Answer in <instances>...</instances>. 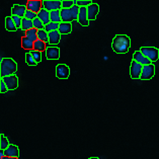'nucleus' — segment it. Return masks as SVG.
<instances>
[{"label":"nucleus","mask_w":159,"mask_h":159,"mask_svg":"<svg viewBox=\"0 0 159 159\" xmlns=\"http://www.w3.org/2000/svg\"><path fill=\"white\" fill-rule=\"evenodd\" d=\"M131 46V39L127 34H117L112 39L111 48L117 54H126L129 52Z\"/></svg>","instance_id":"f257e3e1"},{"label":"nucleus","mask_w":159,"mask_h":159,"mask_svg":"<svg viewBox=\"0 0 159 159\" xmlns=\"http://www.w3.org/2000/svg\"><path fill=\"white\" fill-rule=\"evenodd\" d=\"M17 70V64L11 58H2L0 60V75L1 78L6 76L15 75Z\"/></svg>","instance_id":"f03ea898"},{"label":"nucleus","mask_w":159,"mask_h":159,"mask_svg":"<svg viewBox=\"0 0 159 159\" xmlns=\"http://www.w3.org/2000/svg\"><path fill=\"white\" fill-rule=\"evenodd\" d=\"M140 51L152 63H155L159 59V50L155 47H141Z\"/></svg>","instance_id":"7ed1b4c3"},{"label":"nucleus","mask_w":159,"mask_h":159,"mask_svg":"<svg viewBox=\"0 0 159 159\" xmlns=\"http://www.w3.org/2000/svg\"><path fill=\"white\" fill-rule=\"evenodd\" d=\"M43 8L50 12L54 10H61L62 0H43Z\"/></svg>","instance_id":"20e7f679"},{"label":"nucleus","mask_w":159,"mask_h":159,"mask_svg":"<svg viewBox=\"0 0 159 159\" xmlns=\"http://www.w3.org/2000/svg\"><path fill=\"white\" fill-rule=\"evenodd\" d=\"M142 70H143V66L141 64L137 63V62L134 60L131 62L130 76L132 79H140L141 74H142Z\"/></svg>","instance_id":"39448f33"},{"label":"nucleus","mask_w":159,"mask_h":159,"mask_svg":"<svg viewBox=\"0 0 159 159\" xmlns=\"http://www.w3.org/2000/svg\"><path fill=\"white\" fill-rule=\"evenodd\" d=\"M56 76L59 79H67L70 76V68L66 64H58L56 66Z\"/></svg>","instance_id":"423d86ee"},{"label":"nucleus","mask_w":159,"mask_h":159,"mask_svg":"<svg viewBox=\"0 0 159 159\" xmlns=\"http://www.w3.org/2000/svg\"><path fill=\"white\" fill-rule=\"evenodd\" d=\"M155 74V65L150 64L147 66H143V70L140 79L141 80H150L154 77Z\"/></svg>","instance_id":"0eeeda50"},{"label":"nucleus","mask_w":159,"mask_h":159,"mask_svg":"<svg viewBox=\"0 0 159 159\" xmlns=\"http://www.w3.org/2000/svg\"><path fill=\"white\" fill-rule=\"evenodd\" d=\"M5 82L8 90H14L18 87V77L16 75H11V76H6L1 78Z\"/></svg>","instance_id":"6e6552de"},{"label":"nucleus","mask_w":159,"mask_h":159,"mask_svg":"<svg viewBox=\"0 0 159 159\" xmlns=\"http://www.w3.org/2000/svg\"><path fill=\"white\" fill-rule=\"evenodd\" d=\"M133 60L137 62V63L141 64L142 66H147V65L153 64L152 62H151V61L148 59V58H147L146 56L143 55V54L141 53L140 50H139V51L134 52V54H133Z\"/></svg>","instance_id":"1a4fd4ad"},{"label":"nucleus","mask_w":159,"mask_h":159,"mask_svg":"<svg viewBox=\"0 0 159 159\" xmlns=\"http://www.w3.org/2000/svg\"><path fill=\"white\" fill-rule=\"evenodd\" d=\"M26 8L28 10H30L38 14L43 8V1L41 0H29L26 3Z\"/></svg>","instance_id":"9d476101"},{"label":"nucleus","mask_w":159,"mask_h":159,"mask_svg":"<svg viewBox=\"0 0 159 159\" xmlns=\"http://www.w3.org/2000/svg\"><path fill=\"white\" fill-rule=\"evenodd\" d=\"M28 8H26L25 5H20V4H14L11 8V16H18V17H21L24 18L25 12Z\"/></svg>","instance_id":"9b49d317"},{"label":"nucleus","mask_w":159,"mask_h":159,"mask_svg":"<svg viewBox=\"0 0 159 159\" xmlns=\"http://www.w3.org/2000/svg\"><path fill=\"white\" fill-rule=\"evenodd\" d=\"M99 12V5L96 3H92L91 5L87 7V15H88V20H95L96 16Z\"/></svg>","instance_id":"f8f14e48"},{"label":"nucleus","mask_w":159,"mask_h":159,"mask_svg":"<svg viewBox=\"0 0 159 159\" xmlns=\"http://www.w3.org/2000/svg\"><path fill=\"white\" fill-rule=\"evenodd\" d=\"M46 57L48 60H58L60 58V49L57 47H49L46 50Z\"/></svg>","instance_id":"ddd939ff"},{"label":"nucleus","mask_w":159,"mask_h":159,"mask_svg":"<svg viewBox=\"0 0 159 159\" xmlns=\"http://www.w3.org/2000/svg\"><path fill=\"white\" fill-rule=\"evenodd\" d=\"M78 22L83 26H88L89 25V20H88V15H87V7H80L79 11V16H78Z\"/></svg>","instance_id":"4468645a"},{"label":"nucleus","mask_w":159,"mask_h":159,"mask_svg":"<svg viewBox=\"0 0 159 159\" xmlns=\"http://www.w3.org/2000/svg\"><path fill=\"white\" fill-rule=\"evenodd\" d=\"M4 154L6 157H12V158H18L19 156V148L16 145L10 144L8 148L4 150Z\"/></svg>","instance_id":"2eb2a0df"},{"label":"nucleus","mask_w":159,"mask_h":159,"mask_svg":"<svg viewBox=\"0 0 159 159\" xmlns=\"http://www.w3.org/2000/svg\"><path fill=\"white\" fill-rule=\"evenodd\" d=\"M38 18L41 19L42 22L44 24V25H49L50 22H51V19H50V11L42 8L40 12L38 13Z\"/></svg>","instance_id":"dca6fc26"},{"label":"nucleus","mask_w":159,"mask_h":159,"mask_svg":"<svg viewBox=\"0 0 159 159\" xmlns=\"http://www.w3.org/2000/svg\"><path fill=\"white\" fill-rule=\"evenodd\" d=\"M62 34L59 33V30H54V32L49 33V44L51 45H57L61 41Z\"/></svg>","instance_id":"f3484780"},{"label":"nucleus","mask_w":159,"mask_h":159,"mask_svg":"<svg viewBox=\"0 0 159 159\" xmlns=\"http://www.w3.org/2000/svg\"><path fill=\"white\" fill-rule=\"evenodd\" d=\"M61 12V19H62V22H71L72 20H74L72 16V12H71V9H64L62 8L60 10Z\"/></svg>","instance_id":"a211bd4d"},{"label":"nucleus","mask_w":159,"mask_h":159,"mask_svg":"<svg viewBox=\"0 0 159 159\" xmlns=\"http://www.w3.org/2000/svg\"><path fill=\"white\" fill-rule=\"evenodd\" d=\"M58 30H59V33L61 34H69L72 32L71 22H61Z\"/></svg>","instance_id":"6ab92c4d"},{"label":"nucleus","mask_w":159,"mask_h":159,"mask_svg":"<svg viewBox=\"0 0 159 159\" xmlns=\"http://www.w3.org/2000/svg\"><path fill=\"white\" fill-rule=\"evenodd\" d=\"M5 29L8 30V32H15V30H17L16 25H15L11 16H6L5 18Z\"/></svg>","instance_id":"aec40b11"},{"label":"nucleus","mask_w":159,"mask_h":159,"mask_svg":"<svg viewBox=\"0 0 159 159\" xmlns=\"http://www.w3.org/2000/svg\"><path fill=\"white\" fill-rule=\"evenodd\" d=\"M50 19L52 22H56V24H61L62 19H61V12L60 10H54L50 12Z\"/></svg>","instance_id":"412c9836"},{"label":"nucleus","mask_w":159,"mask_h":159,"mask_svg":"<svg viewBox=\"0 0 159 159\" xmlns=\"http://www.w3.org/2000/svg\"><path fill=\"white\" fill-rule=\"evenodd\" d=\"M34 29V21L30 20V19L24 17L22 18V24H21V30H25V32H28V30Z\"/></svg>","instance_id":"4be33fe9"},{"label":"nucleus","mask_w":159,"mask_h":159,"mask_svg":"<svg viewBox=\"0 0 159 159\" xmlns=\"http://www.w3.org/2000/svg\"><path fill=\"white\" fill-rule=\"evenodd\" d=\"M25 37L29 39V40H30L33 43L37 42L39 39H38V30L36 29H32L28 30V32H25Z\"/></svg>","instance_id":"5701e85b"},{"label":"nucleus","mask_w":159,"mask_h":159,"mask_svg":"<svg viewBox=\"0 0 159 159\" xmlns=\"http://www.w3.org/2000/svg\"><path fill=\"white\" fill-rule=\"evenodd\" d=\"M21 47L25 50H34V43L26 37L21 38Z\"/></svg>","instance_id":"b1692460"},{"label":"nucleus","mask_w":159,"mask_h":159,"mask_svg":"<svg viewBox=\"0 0 159 159\" xmlns=\"http://www.w3.org/2000/svg\"><path fill=\"white\" fill-rule=\"evenodd\" d=\"M47 50V45L46 43L42 42L40 40H38L37 42L34 43V51H39V52H43Z\"/></svg>","instance_id":"393cba45"},{"label":"nucleus","mask_w":159,"mask_h":159,"mask_svg":"<svg viewBox=\"0 0 159 159\" xmlns=\"http://www.w3.org/2000/svg\"><path fill=\"white\" fill-rule=\"evenodd\" d=\"M9 142H8V139H7L6 137L3 134H0V150H6L7 148H8L9 146Z\"/></svg>","instance_id":"a878e982"},{"label":"nucleus","mask_w":159,"mask_h":159,"mask_svg":"<svg viewBox=\"0 0 159 159\" xmlns=\"http://www.w3.org/2000/svg\"><path fill=\"white\" fill-rule=\"evenodd\" d=\"M74 5H77V0H62V8L70 9Z\"/></svg>","instance_id":"bb28decb"},{"label":"nucleus","mask_w":159,"mask_h":159,"mask_svg":"<svg viewBox=\"0 0 159 159\" xmlns=\"http://www.w3.org/2000/svg\"><path fill=\"white\" fill-rule=\"evenodd\" d=\"M38 39L44 43H49V34L45 30H38Z\"/></svg>","instance_id":"cd10ccee"},{"label":"nucleus","mask_w":159,"mask_h":159,"mask_svg":"<svg viewBox=\"0 0 159 159\" xmlns=\"http://www.w3.org/2000/svg\"><path fill=\"white\" fill-rule=\"evenodd\" d=\"M59 25H60V24H56V22H52L51 21L49 25H45L44 30L49 34V33H51V32H54V30H59Z\"/></svg>","instance_id":"c85d7f7f"},{"label":"nucleus","mask_w":159,"mask_h":159,"mask_svg":"<svg viewBox=\"0 0 159 159\" xmlns=\"http://www.w3.org/2000/svg\"><path fill=\"white\" fill-rule=\"evenodd\" d=\"M25 62H26V64L30 65V66H36L37 65V62L34 61V57H33L32 54H30V52L25 54Z\"/></svg>","instance_id":"c756f323"},{"label":"nucleus","mask_w":159,"mask_h":159,"mask_svg":"<svg viewBox=\"0 0 159 159\" xmlns=\"http://www.w3.org/2000/svg\"><path fill=\"white\" fill-rule=\"evenodd\" d=\"M34 29H36V30H44L45 29V25H44V24L42 22V20L40 18H36L34 20Z\"/></svg>","instance_id":"7c9ffc66"},{"label":"nucleus","mask_w":159,"mask_h":159,"mask_svg":"<svg viewBox=\"0 0 159 159\" xmlns=\"http://www.w3.org/2000/svg\"><path fill=\"white\" fill-rule=\"evenodd\" d=\"M71 9V12H72V16H73V19L74 20H77L78 19V16H79V11H80V7L78 5H74L72 7Z\"/></svg>","instance_id":"2f4dec72"},{"label":"nucleus","mask_w":159,"mask_h":159,"mask_svg":"<svg viewBox=\"0 0 159 159\" xmlns=\"http://www.w3.org/2000/svg\"><path fill=\"white\" fill-rule=\"evenodd\" d=\"M30 54L33 55L34 61L38 63H40L42 61V52H39V51H30Z\"/></svg>","instance_id":"473e14b6"},{"label":"nucleus","mask_w":159,"mask_h":159,"mask_svg":"<svg viewBox=\"0 0 159 159\" xmlns=\"http://www.w3.org/2000/svg\"><path fill=\"white\" fill-rule=\"evenodd\" d=\"M92 4L91 0H77V5L79 7H88Z\"/></svg>","instance_id":"72a5a7b5"},{"label":"nucleus","mask_w":159,"mask_h":159,"mask_svg":"<svg viewBox=\"0 0 159 159\" xmlns=\"http://www.w3.org/2000/svg\"><path fill=\"white\" fill-rule=\"evenodd\" d=\"M25 18H28L30 19V20H34L37 17H38V14L37 13H34L33 12V11H30V10H26V12H25Z\"/></svg>","instance_id":"f704fd0d"},{"label":"nucleus","mask_w":159,"mask_h":159,"mask_svg":"<svg viewBox=\"0 0 159 159\" xmlns=\"http://www.w3.org/2000/svg\"><path fill=\"white\" fill-rule=\"evenodd\" d=\"M13 19L15 25H16L17 29H21V24H22V18L21 17H18V16H11Z\"/></svg>","instance_id":"c9c22d12"},{"label":"nucleus","mask_w":159,"mask_h":159,"mask_svg":"<svg viewBox=\"0 0 159 159\" xmlns=\"http://www.w3.org/2000/svg\"><path fill=\"white\" fill-rule=\"evenodd\" d=\"M7 91H8V88H7L4 81L1 79L0 80V93H5Z\"/></svg>","instance_id":"e433bc0d"},{"label":"nucleus","mask_w":159,"mask_h":159,"mask_svg":"<svg viewBox=\"0 0 159 159\" xmlns=\"http://www.w3.org/2000/svg\"><path fill=\"white\" fill-rule=\"evenodd\" d=\"M2 159H18V158H12V157H6L5 156V157H3Z\"/></svg>","instance_id":"4c0bfd02"},{"label":"nucleus","mask_w":159,"mask_h":159,"mask_svg":"<svg viewBox=\"0 0 159 159\" xmlns=\"http://www.w3.org/2000/svg\"><path fill=\"white\" fill-rule=\"evenodd\" d=\"M88 159H99L98 157H90V158H88Z\"/></svg>","instance_id":"58836bf2"}]
</instances>
